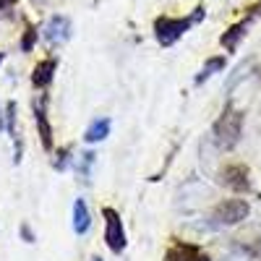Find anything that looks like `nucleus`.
<instances>
[{
  "instance_id": "nucleus-1",
  "label": "nucleus",
  "mask_w": 261,
  "mask_h": 261,
  "mask_svg": "<svg viewBox=\"0 0 261 261\" xmlns=\"http://www.w3.org/2000/svg\"><path fill=\"white\" fill-rule=\"evenodd\" d=\"M199 18H204V8H196L193 16L188 18H170V16H162L157 18V24H154V32H157V39H160V45L162 47H170V45H175V42L196 24Z\"/></svg>"
},
{
  "instance_id": "nucleus-2",
  "label": "nucleus",
  "mask_w": 261,
  "mask_h": 261,
  "mask_svg": "<svg viewBox=\"0 0 261 261\" xmlns=\"http://www.w3.org/2000/svg\"><path fill=\"white\" fill-rule=\"evenodd\" d=\"M241 130H243V115L232 110V107H225V113L220 115V120L214 123V139L222 149H232L241 139Z\"/></svg>"
},
{
  "instance_id": "nucleus-3",
  "label": "nucleus",
  "mask_w": 261,
  "mask_h": 261,
  "mask_svg": "<svg viewBox=\"0 0 261 261\" xmlns=\"http://www.w3.org/2000/svg\"><path fill=\"white\" fill-rule=\"evenodd\" d=\"M102 217H105V243H107V248L113 253H123L125 251V227H123L120 214L110 206H105Z\"/></svg>"
},
{
  "instance_id": "nucleus-4",
  "label": "nucleus",
  "mask_w": 261,
  "mask_h": 261,
  "mask_svg": "<svg viewBox=\"0 0 261 261\" xmlns=\"http://www.w3.org/2000/svg\"><path fill=\"white\" fill-rule=\"evenodd\" d=\"M248 217V204L243 199H227L214 209V220L220 225H238Z\"/></svg>"
},
{
  "instance_id": "nucleus-5",
  "label": "nucleus",
  "mask_w": 261,
  "mask_h": 261,
  "mask_svg": "<svg viewBox=\"0 0 261 261\" xmlns=\"http://www.w3.org/2000/svg\"><path fill=\"white\" fill-rule=\"evenodd\" d=\"M71 32H73V27H71L68 16H53L45 24V29H42V34H45V39L50 42V45H63V42H68Z\"/></svg>"
},
{
  "instance_id": "nucleus-6",
  "label": "nucleus",
  "mask_w": 261,
  "mask_h": 261,
  "mask_svg": "<svg viewBox=\"0 0 261 261\" xmlns=\"http://www.w3.org/2000/svg\"><path fill=\"white\" fill-rule=\"evenodd\" d=\"M45 97L39 99V105L34 102V120H37V128H39V139H42V146L45 149H53V125L47 120V113H45Z\"/></svg>"
},
{
  "instance_id": "nucleus-7",
  "label": "nucleus",
  "mask_w": 261,
  "mask_h": 261,
  "mask_svg": "<svg viewBox=\"0 0 261 261\" xmlns=\"http://www.w3.org/2000/svg\"><path fill=\"white\" fill-rule=\"evenodd\" d=\"M58 71V60L55 58H47V60H39L34 65V73H32V81L34 86H39V89H45V86L53 84V76Z\"/></svg>"
},
{
  "instance_id": "nucleus-8",
  "label": "nucleus",
  "mask_w": 261,
  "mask_h": 261,
  "mask_svg": "<svg viewBox=\"0 0 261 261\" xmlns=\"http://www.w3.org/2000/svg\"><path fill=\"white\" fill-rule=\"evenodd\" d=\"M92 227V214H89V206H86L84 199H76L73 201V232L76 235H86Z\"/></svg>"
},
{
  "instance_id": "nucleus-9",
  "label": "nucleus",
  "mask_w": 261,
  "mask_h": 261,
  "mask_svg": "<svg viewBox=\"0 0 261 261\" xmlns=\"http://www.w3.org/2000/svg\"><path fill=\"white\" fill-rule=\"evenodd\" d=\"M225 183L232 188V191H248V170L243 167V165H230V167H225Z\"/></svg>"
},
{
  "instance_id": "nucleus-10",
  "label": "nucleus",
  "mask_w": 261,
  "mask_h": 261,
  "mask_svg": "<svg viewBox=\"0 0 261 261\" xmlns=\"http://www.w3.org/2000/svg\"><path fill=\"white\" fill-rule=\"evenodd\" d=\"M107 136H110V118H97V120H92L89 128H86L84 141H86V144H99V141H105Z\"/></svg>"
},
{
  "instance_id": "nucleus-11",
  "label": "nucleus",
  "mask_w": 261,
  "mask_h": 261,
  "mask_svg": "<svg viewBox=\"0 0 261 261\" xmlns=\"http://www.w3.org/2000/svg\"><path fill=\"white\" fill-rule=\"evenodd\" d=\"M165 261H209L204 253H199V248H193V246H172L167 251V258Z\"/></svg>"
},
{
  "instance_id": "nucleus-12",
  "label": "nucleus",
  "mask_w": 261,
  "mask_h": 261,
  "mask_svg": "<svg viewBox=\"0 0 261 261\" xmlns=\"http://www.w3.org/2000/svg\"><path fill=\"white\" fill-rule=\"evenodd\" d=\"M246 34V24H235L232 29H227L225 34H222V47H227V50H235L238 47V42H241V37Z\"/></svg>"
},
{
  "instance_id": "nucleus-13",
  "label": "nucleus",
  "mask_w": 261,
  "mask_h": 261,
  "mask_svg": "<svg viewBox=\"0 0 261 261\" xmlns=\"http://www.w3.org/2000/svg\"><path fill=\"white\" fill-rule=\"evenodd\" d=\"M225 68V58H212V60H206V65L201 68V73L196 76V84H204L209 76H214L217 71H222Z\"/></svg>"
},
{
  "instance_id": "nucleus-14",
  "label": "nucleus",
  "mask_w": 261,
  "mask_h": 261,
  "mask_svg": "<svg viewBox=\"0 0 261 261\" xmlns=\"http://www.w3.org/2000/svg\"><path fill=\"white\" fill-rule=\"evenodd\" d=\"M6 118H8V123H6V130L16 139V102H8L6 105Z\"/></svg>"
},
{
  "instance_id": "nucleus-15",
  "label": "nucleus",
  "mask_w": 261,
  "mask_h": 261,
  "mask_svg": "<svg viewBox=\"0 0 261 261\" xmlns=\"http://www.w3.org/2000/svg\"><path fill=\"white\" fill-rule=\"evenodd\" d=\"M94 165V151H86V154H81V175L84 180H89V167Z\"/></svg>"
},
{
  "instance_id": "nucleus-16",
  "label": "nucleus",
  "mask_w": 261,
  "mask_h": 261,
  "mask_svg": "<svg viewBox=\"0 0 261 261\" xmlns=\"http://www.w3.org/2000/svg\"><path fill=\"white\" fill-rule=\"evenodd\" d=\"M34 39H37V32H34V29H29V32H27V37H24V42H21V50L29 53V50H32V45H34Z\"/></svg>"
},
{
  "instance_id": "nucleus-17",
  "label": "nucleus",
  "mask_w": 261,
  "mask_h": 261,
  "mask_svg": "<svg viewBox=\"0 0 261 261\" xmlns=\"http://www.w3.org/2000/svg\"><path fill=\"white\" fill-rule=\"evenodd\" d=\"M58 157H60V160H55V167H58V170H65V165H68V149H60Z\"/></svg>"
},
{
  "instance_id": "nucleus-18",
  "label": "nucleus",
  "mask_w": 261,
  "mask_h": 261,
  "mask_svg": "<svg viewBox=\"0 0 261 261\" xmlns=\"http://www.w3.org/2000/svg\"><path fill=\"white\" fill-rule=\"evenodd\" d=\"M21 235H24V241H27V243H34V235H32V230H29L27 225L21 227Z\"/></svg>"
},
{
  "instance_id": "nucleus-19",
  "label": "nucleus",
  "mask_w": 261,
  "mask_h": 261,
  "mask_svg": "<svg viewBox=\"0 0 261 261\" xmlns=\"http://www.w3.org/2000/svg\"><path fill=\"white\" fill-rule=\"evenodd\" d=\"M0 130H6V120H3V115H0Z\"/></svg>"
},
{
  "instance_id": "nucleus-20",
  "label": "nucleus",
  "mask_w": 261,
  "mask_h": 261,
  "mask_svg": "<svg viewBox=\"0 0 261 261\" xmlns=\"http://www.w3.org/2000/svg\"><path fill=\"white\" fill-rule=\"evenodd\" d=\"M94 261H102V258H94Z\"/></svg>"
}]
</instances>
